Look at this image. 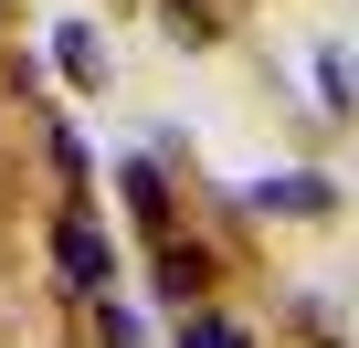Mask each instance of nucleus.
<instances>
[{
  "label": "nucleus",
  "instance_id": "f257e3e1",
  "mask_svg": "<svg viewBox=\"0 0 359 348\" xmlns=\"http://www.w3.org/2000/svg\"><path fill=\"white\" fill-rule=\"evenodd\" d=\"M53 274H64L74 295H95V306L116 295V243L95 232V211H85V201H64V211H53Z\"/></svg>",
  "mask_w": 359,
  "mask_h": 348
},
{
  "label": "nucleus",
  "instance_id": "f03ea898",
  "mask_svg": "<svg viewBox=\"0 0 359 348\" xmlns=\"http://www.w3.org/2000/svg\"><path fill=\"white\" fill-rule=\"evenodd\" d=\"M116 190H127V211L169 243V180H158V158H127V169H116Z\"/></svg>",
  "mask_w": 359,
  "mask_h": 348
},
{
  "label": "nucleus",
  "instance_id": "7ed1b4c3",
  "mask_svg": "<svg viewBox=\"0 0 359 348\" xmlns=\"http://www.w3.org/2000/svg\"><path fill=\"white\" fill-rule=\"evenodd\" d=\"M201 285H212V253H201L191 232H169V243H158V295H201Z\"/></svg>",
  "mask_w": 359,
  "mask_h": 348
},
{
  "label": "nucleus",
  "instance_id": "20e7f679",
  "mask_svg": "<svg viewBox=\"0 0 359 348\" xmlns=\"http://www.w3.org/2000/svg\"><path fill=\"white\" fill-rule=\"evenodd\" d=\"M254 211H327V180L317 169H275V180L254 190Z\"/></svg>",
  "mask_w": 359,
  "mask_h": 348
},
{
  "label": "nucleus",
  "instance_id": "39448f33",
  "mask_svg": "<svg viewBox=\"0 0 359 348\" xmlns=\"http://www.w3.org/2000/svg\"><path fill=\"white\" fill-rule=\"evenodd\" d=\"M53 53H64V74H74V85H106V53H95V32H85V22H64V32H53Z\"/></svg>",
  "mask_w": 359,
  "mask_h": 348
},
{
  "label": "nucleus",
  "instance_id": "423d86ee",
  "mask_svg": "<svg viewBox=\"0 0 359 348\" xmlns=\"http://www.w3.org/2000/svg\"><path fill=\"white\" fill-rule=\"evenodd\" d=\"M317 85H327V95H317V106H327V116H348V106H359V64H348V53H338V43H327V53H317Z\"/></svg>",
  "mask_w": 359,
  "mask_h": 348
},
{
  "label": "nucleus",
  "instance_id": "0eeeda50",
  "mask_svg": "<svg viewBox=\"0 0 359 348\" xmlns=\"http://www.w3.org/2000/svg\"><path fill=\"white\" fill-rule=\"evenodd\" d=\"M180 348H254L233 316H191V327H180Z\"/></svg>",
  "mask_w": 359,
  "mask_h": 348
},
{
  "label": "nucleus",
  "instance_id": "6e6552de",
  "mask_svg": "<svg viewBox=\"0 0 359 348\" xmlns=\"http://www.w3.org/2000/svg\"><path fill=\"white\" fill-rule=\"evenodd\" d=\"M106 348H148V337H137V316H127L116 295H106Z\"/></svg>",
  "mask_w": 359,
  "mask_h": 348
}]
</instances>
